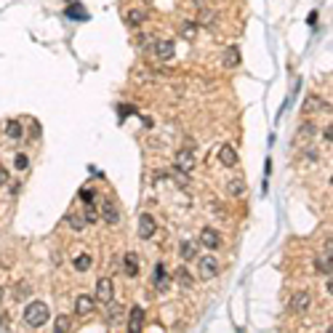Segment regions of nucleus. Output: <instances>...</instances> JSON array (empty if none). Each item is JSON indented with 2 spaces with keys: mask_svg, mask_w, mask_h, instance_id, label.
<instances>
[{
  "mask_svg": "<svg viewBox=\"0 0 333 333\" xmlns=\"http://www.w3.org/2000/svg\"><path fill=\"white\" fill-rule=\"evenodd\" d=\"M24 322H27V328H32V330L43 328L45 322H48V304L45 301H30L24 307Z\"/></svg>",
  "mask_w": 333,
  "mask_h": 333,
  "instance_id": "1",
  "label": "nucleus"
},
{
  "mask_svg": "<svg viewBox=\"0 0 333 333\" xmlns=\"http://www.w3.org/2000/svg\"><path fill=\"white\" fill-rule=\"evenodd\" d=\"M195 261H197L200 280H214V277L219 275V261H216L214 256H197Z\"/></svg>",
  "mask_w": 333,
  "mask_h": 333,
  "instance_id": "2",
  "label": "nucleus"
},
{
  "mask_svg": "<svg viewBox=\"0 0 333 333\" xmlns=\"http://www.w3.org/2000/svg\"><path fill=\"white\" fill-rule=\"evenodd\" d=\"M155 232H157V221H155V216H150V214H142V216H139V237H142V240H150Z\"/></svg>",
  "mask_w": 333,
  "mask_h": 333,
  "instance_id": "3",
  "label": "nucleus"
},
{
  "mask_svg": "<svg viewBox=\"0 0 333 333\" xmlns=\"http://www.w3.org/2000/svg\"><path fill=\"white\" fill-rule=\"evenodd\" d=\"M309 304H312V296H309L307 291H296V293H293V299H291V312L304 314V312L309 309Z\"/></svg>",
  "mask_w": 333,
  "mask_h": 333,
  "instance_id": "4",
  "label": "nucleus"
},
{
  "mask_svg": "<svg viewBox=\"0 0 333 333\" xmlns=\"http://www.w3.org/2000/svg\"><path fill=\"white\" fill-rule=\"evenodd\" d=\"M96 301H101V304L115 301V293H112V280H109V277H101V280H99V285H96Z\"/></svg>",
  "mask_w": 333,
  "mask_h": 333,
  "instance_id": "5",
  "label": "nucleus"
},
{
  "mask_svg": "<svg viewBox=\"0 0 333 333\" xmlns=\"http://www.w3.org/2000/svg\"><path fill=\"white\" fill-rule=\"evenodd\" d=\"M176 171H181V173L195 171V155H192L189 150H179L176 152Z\"/></svg>",
  "mask_w": 333,
  "mask_h": 333,
  "instance_id": "6",
  "label": "nucleus"
},
{
  "mask_svg": "<svg viewBox=\"0 0 333 333\" xmlns=\"http://www.w3.org/2000/svg\"><path fill=\"white\" fill-rule=\"evenodd\" d=\"M200 245H206L208 251H216V248L221 245V235L216 232L214 227H206V229L200 232Z\"/></svg>",
  "mask_w": 333,
  "mask_h": 333,
  "instance_id": "7",
  "label": "nucleus"
},
{
  "mask_svg": "<svg viewBox=\"0 0 333 333\" xmlns=\"http://www.w3.org/2000/svg\"><path fill=\"white\" fill-rule=\"evenodd\" d=\"M101 221H107V224H117V221H120V211H117V206H115V203L112 200H104V203H101Z\"/></svg>",
  "mask_w": 333,
  "mask_h": 333,
  "instance_id": "8",
  "label": "nucleus"
},
{
  "mask_svg": "<svg viewBox=\"0 0 333 333\" xmlns=\"http://www.w3.org/2000/svg\"><path fill=\"white\" fill-rule=\"evenodd\" d=\"M94 307H96V304H94V296H86V293H83V296H78V299H75V314H78V317H88V314L94 312Z\"/></svg>",
  "mask_w": 333,
  "mask_h": 333,
  "instance_id": "9",
  "label": "nucleus"
},
{
  "mask_svg": "<svg viewBox=\"0 0 333 333\" xmlns=\"http://www.w3.org/2000/svg\"><path fill=\"white\" fill-rule=\"evenodd\" d=\"M152 51H155V56L160 61H168V59H173V53H176V48H173L171 40H157Z\"/></svg>",
  "mask_w": 333,
  "mask_h": 333,
  "instance_id": "10",
  "label": "nucleus"
},
{
  "mask_svg": "<svg viewBox=\"0 0 333 333\" xmlns=\"http://www.w3.org/2000/svg\"><path fill=\"white\" fill-rule=\"evenodd\" d=\"M240 51H237V45H229V48L224 51V56H221V64H224L227 70H237L240 67Z\"/></svg>",
  "mask_w": 333,
  "mask_h": 333,
  "instance_id": "11",
  "label": "nucleus"
},
{
  "mask_svg": "<svg viewBox=\"0 0 333 333\" xmlns=\"http://www.w3.org/2000/svg\"><path fill=\"white\" fill-rule=\"evenodd\" d=\"M144 328V309L142 307H134L131 314H128V330L136 333V330H142Z\"/></svg>",
  "mask_w": 333,
  "mask_h": 333,
  "instance_id": "12",
  "label": "nucleus"
},
{
  "mask_svg": "<svg viewBox=\"0 0 333 333\" xmlns=\"http://www.w3.org/2000/svg\"><path fill=\"white\" fill-rule=\"evenodd\" d=\"M219 160H221V165H227V168H235L237 165V152H235V147H229V144H224L219 150Z\"/></svg>",
  "mask_w": 333,
  "mask_h": 333,
  "instance_id": "13",
  "label": "nucleus"
},
{
  "mask_svg": "<svg viewBox=\"0 0 333 333\" xmlns=\"http://www.w3.org/2000/svg\"><path fill=\"white\" fill-rule=\"evenodd\" d=\"M152 285H155L157 291H165V288H168V275H165V267H163V264L155 267V272H152Z\"/></svg>",
  "mask_w": 333,
  "mask_h": 333,
  "instance_id": "14",
  "label": "nucleus"
},
{
  "mask_svg": "<svg viewBox=\"0 0 333 333\" xmlns=\"http://www.w3.org/2000/svg\"><path fill=\"white\" fill-rule=\"evenodd\" d=\"M123 270H125L128 277H136V275H139L142 264H139V256H136V253H125V258H123Z\"/></svg>",
  "mask_w": 333,
  "mask_h": 333,
  "instance_id": "15",
  "label": "nucleus"
},
{
  "mask_svg": "<svg viewBox=\"0 0 333 333\" xmlns=\"http://www.w3.org/2000/svg\"><path fill=\"white\" fill-rule=\"evenodd\" d=\"M304 109H307V112H330V104H325V101H322L320 96H309L307 101H304Z\"/></svg>",
  "mask_w": 333,
  "mask_h": 333,
  "instance_id": "16",
  "label": "nucleus"
},
{
  "mask_svg": "<svg viewBox=\"0 0 333 333\" xmlns=\"http://www.w3.org/2000/svg\"><path fill=\"white\" fill-rule=\"evenodd\" d=\"M6 136L11 139V142H19V139L24 136V128H22L19 120H8L6 123Z\"/></svg>",
  "mask_w": 333,
  "mask_h": 333,
  "instance_id": "17",
  "label": "nucleus"
},
{
  "mask_svg": "<svg viewBox=\"0 0 333 333\" xmlns=\"http://www.w3.org/2000/svg\"><path fill=\"white\" fill-rule=\"evenodd\" d=\"M176 283L181 285V288H192V285H195V277H192L189 272H187V267H179V270H176Z\"/></svg>",
  "mask_w": 333,
  "mask_h": 333,
  "instance_id": "18",
  "label": "nucleus"
},
{
  "mask_svg": "<svg viewBox=\"0 0 333 333\" xmlns=\"http://www.w3.org/2000/svg\"><path fill=\"white\" fill-rule=\"evenodd\" d=\"M181 258H184V261H195V258H197V248H195L192 240H184V243H181Z\"/></svg>",
  "mask_w": 333,
  "mask_h": 333,
  "instance_id": "19",
  "label": "nucleus"
},
{
  "mask_svg": "<svg viewBox=\"0 0 333 333\" xmlns=\"http://www.w3.org/2000/svg\"><path fill=\"white\" fill-rule=\"evenodd\" d=\"M227 192H229L232 197H243V195H245V181H243V179H232V181L227 184Z\"/></svg>",
  "mask_w": 333,
  "mask_h": 333,
  "instance_id": "20",
  "label": "nucleus"
},
{
  "mask_svg": "<svg viewBox=\"0 0 333 333\" xmlns=\"http://www.w3.org/2000/svg\"><path fill=\"white\" fill-rule=\"evenodd\" d=\"M155 43H157V38H155V35H147V32H142V35L136 38V45H139L142 51H152Z\"/></svg>",
  "mask_w": 333,
  "mask_h": 333,
  "instance_id": "21",
  "label": "nucleus"
},
{
  "mask_svg": "<svg viewBox=\"0 0 333 333\" xmlns=\"http://www.w3.org/2000/svg\"><path fill=\"white\" fill-rule=\"evenodd\" d=\"M179 32H181V38L184 40H195V35H197V24L195 22H184L179 27Z\"/></svg>",
  "mask_w": 333,
  "mask_h": 333,
  "instance_id": "22",
  "label": "nucleus"
},
{
  "mask_svg": "<svg viewBox=\"0 0 333 333\" xmlns=\"http://www.w3.org/2000/svg\"><path fill=\"white\" fill-rule=\"evenodd\" d=\"M314 270H317L320 275H330V253L328 256H320V258H314Z\"/></svg>",
  "mask_w": 333,
  "mask_h": 333,
  "instance_id": "23",
  "label": "nucleus"
},
{
  "mask_svg": "<svg viewBox=\"0 0 333 333\" xmlns=\"http://www.w3.org/2000/svg\"><path fill=\"white\" fill-rule=\"evenodd\" d=\"M125 19H128V24H131V27H139V24L147 19V14H144V11H139V8H134V11H128Z\"/></svg>",
  "mask_w": 333,
  "mask_h": 333,
  "instance_id": "24",
  "label": "nucleus"
},
{
  "mask_svg": "<svg viewBox=\"0 0 333 333\" xmlns=\"http://www.w3.org/2000/svg\"><path fill=\"white\" fill-rule=\"evenodd\" d=\"M120 314H123V307H120V304H112V301H109V312H107V322H109V325H115Z\"/></svg>",
  "mask_w": 333,
  "mask_h": 333,
  "instance_id": "25",
  "label": "nucleus"
},
{
  "mask_svg": "<svg viewBox=\"0 0 333 333\" xmlns=\"http://www.w3.org/2000/svg\"><path fill=\"white\" fill-rule=\"evenodd\" d=\"M75 270H78V272H88V270H91V256L80 253V256L75 258Z\"/></svg>",
  "mask_w": 333,
  "mask_h": 333,
  "instance_id": "26",
  "label": "nucleus"
},
{
  "mask_svg": "<svg viewBox=\"0 0 333 333\" xmlns=\"http://www.w3.org/2000/svg\"><path fill=\"white\" fill-rule=\"evenodd\" d=\"M67 224H70L72 229H75V232H80V229L86 227V219L78 216V214H70V216H67Z\"/></svg>",
  "mask_w": 333,
  "mask_h": 333,
  "instance_id": "27",
  "label": "nucleus"
},
{
  "mask_svg": "<svg viewBox=\"0 0 333 333\" xmlns=\"http://www.w3.org/2000/svg\"><path fill=\"white\" fill-rule=\"evenodd\" d=\"M83 219H86V224H96V221H99V211L94 208V203H88V206H86V216H83Z\"/></svg>",
  "mask_w": 333,
  "mask_h": 333,
  "instance_id": "28",
  "label": "nucleus"
},
{
  "mask_svg": "<svg viewBox=\"0 0 333 333\" xmlns=\"http://www.w3.org/2000/svg\"><path fill=\"white\" fill-rule=\"evenodd\" d=\"M72 325H70V317H67V314H61V317H56V325H53V330H56V333H67Z\"/></svg>",
  "mask_w": 333,
  "mask_h": 333,
  "instance_id": "29",
  "label": "nucleus"
},
{
  "mask_svg": "<svg viewBox=\"0 0 333 333\" xmlns=\"http://www.w3.org/2000/svg\"><path fill=\"white\" fill-rule=\"evenodd\" d=\"M312 136H314V125H312V123L301 125V131H299V142H304V139H307V142H309Z\"/></svg>",
  "mask_w": 333,
  "mask_h": 333,
  "instance_id": "30",
  "label": "nucleus"
},
{
  "mask_svg": "<svg viewBox=\"0 0 333 333\" xmlns=\"http://www.w3.org/2000/svg\"><path fill=\"white\" fill-rule=\"evenodd\" d=\"M67 16H72V19H88V14L83 11V8H78V6L67 8Z\"/></svg>",
  "mask_w": 333,
  "mask_h": 333,
  "instance_id": "31",
  "label": "nucleus"
},
{
  "mask_svg": "<svg viewBox=\"0 0 333 333\" xmlns=\"http://www.w3.org/2000/svg\"><path fill=\"white\" fill-rule=\"evenodd\" d=\"M14 165H16V168H19V171H27V168H30V160H27V155H16Z\"/></svg>",
  "mask_w": 333,
  "mask_h": 333,
  "instance_id": "32",
  "label": "nucleus"
},
{
  "mask_svg": "<svg viewBox=\"0 0 333 333\" xmlns=\"http://www.w3.org/2000/svg\"><path fill=\"white\" fill-rule=\"evenodd\" d=\"M80 200H83V203H86V206H88V203H94V200H96V195H94V192H91V189H80Z\"/></svg>",
  "mask_w": 333,
  "mask_h": 333,
  "instance_id": "33",
  "label": "nucleus"
},
{
  "mask_svg": "<svg viewBox=\"0 0 333 333\" xmlns=\"http://www.w3.org/2000/svg\"><path fill=\"white\" fill-rule=\"evenodd\" d=\"M11 328V317L8 314H0V330H8Z\"/></svg>",
  "mask_w": 333,
  "mask_h": 333,
  "instance_id": "34",
  "label": "nucleus"
},
{
  "mask_svg": "<svg viewBox=\"0 0 333 333\" xmlns=\"http://www.w3.org/2000/svg\"><path fill=\"white\" fill-rule=\"evenodd\" d=\"M322 139H325L328 144L333 142V125H330V123H328V128H325V131H322Z\"/></svg>",
  "mask_w": 333,
  "mask_h": 333,
  "instance_id": "35",
  "label": "nucleus"
},
{
  "mask_svg": "<svg viewBox=\"0 0 333 333\" xmlns=\"http://www.w3.org/2000/svg\"><path fill=\"white\" fill-rule=\"evenodd\" d=\"M6 181H8V171H6V168H0V187H3Z\"/></svg>",
  "mask_w": 333,
  "mask_h": 333,
  "instance_id": "36",
  "label": "nucleus"
},
{
  "mask_svg": "<svg viewBox=\"0 0 333 333\" xmlns=\"http://www.w3.org/2000/svg\"><path fill=\"white\" fill-rule=\"evenodd\" d=\"M3 296H6V291H3V288H0V304H3Z\"/></svg>",
  "mask_w": 333,
  "mask_h": 333,
  "instance_id": "37",
  "label": "nucleus"
}]
</instances>
